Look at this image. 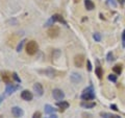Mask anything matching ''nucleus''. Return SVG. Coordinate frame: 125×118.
<instances>
[{"mask_svg":"<svg viewBox=\"0 0 125 118\" xmlns=\"http://www.w3.org/2000/svg\"><path fill=\"white\" fill-rule=\"evenodd\" d=\"M55 22H60V23H62V24H64V25H66V26H68L67 22H66V21L64 20V18H62L61 15H58V14L53 15L52 17L50 18L49 20L45 23V26H52V25H54V23H55Z\"/></svg>","mask_w":125,"mask_h":118,"instance_id":"f257e3e1","label":"nucleus"},{"mask_svg":"<svg viewBox=\"0 0 125 118\" xmlns=\"http://www.w3.org/2000/svg\"><path fill=\"white\" fill-rule=\"evenodd\" d=\"M80 98L83 100H85V101H89V100L95 98V94H94V90H93L92 86H90V87H88L87 89L83 90V94H81Z\"/></svg>","mask_w":125,"mask_h":118,"instance_id":"f03ea898","label":"nucleus"},{"mask_svg":"<svg viewBox=\"0 0 125 118\" xmlns=\"http://www.w3.org/2000/svg\"><path fill=\"white\" fill-rule=\"evenodd\" d=\"M38 49H39V46H38L36 41L27 42V44L25 46V50H26V52L28 53L29 56H33V54L38 51Z\"/></svg>","mask_w":125,"mask_h":118,"instance_id":"7ed1b4c3","label":"nucleus"},{"mask_svg":"<svg viewBox=\"0 0 125 118\" xmlns=\"http://www.w3.org/2000/svg\"><path fill=\"white\" fill-rule=\"evenodd\" d=\"M20 88L19 85H14V84H6V88H5V94L6 95H10L11 93H14L15 91Z\"/></svg>","mask_w":125,"mask_h":118,"instance_id":"20e7f679","label":"nucleus"},{"mask_svg":"<svg viewBox=\"0 0 125 118\" xmlns=\"http://www.w3.org/2000/svg\"><path fill=\"white\" fill-rule=\"evenodd\" d=\"M84 63V56L83 54H77V56L74 58V64H75L76 67L78 68H81L83 66Z\"/></svg>","mask_w":125,"mask_h":118,"instance_id":"39448f33","label":"nucleus"},{"mask_svg":"<svg viewBox=\"0 0 125 118\" xmlns=\"http://www.w3.org/2000/svg\"><path fill=\"white\" fill-rule=\"evenodd\" d=\"M52 96L54 97L55 100H62L65 97V93L61 89H54L52 91Z\"/></svg>","mask_w":125,"mask_h":118,"instance_id":"423d86ee","label":"nucleus"},{"mask_svg":"<svg viewBox=\"0 0 125 118\" xmlns=\"http://www.w3.org/2000/svg\"><path fill=\"white\" fill-rule=\"evenodd\" d=\"M33 91L36 92L38 96H42L43 94H44V89H43V86L40 83H36V84L33 85Z\"/></svg>","mask_w":125,"mask_h":118,"instance_id":"0eeeda50","label":"nucleus"},{"mask_svg":"<svg viewBox=\"0 0 125 118\" xmlns=\"http://www.w3.org/2000/svg\"><path fill=\"white\" fill-rule=\"evenodd\" d=\"M32 93L29 92L28 90H24V91L21 92V98L23 100H26V101H30L31 99H32Z\"/></svg>","mask_w":125,"mask_h":118,"instance_id":"6e6552de","label":"nucleus"},{"mask_svg":"<svg viewBox=\"0 0 125 118\" xmlns=\"http://www.w3.org/2000/svg\"><path fill=\"white\" fill-rule=\"evenodd\" d=\"M11 113H13V116L16 117V118H20L21 116H23V114H24V111L19 108V107H14L11 109Z\"/></svg>","mask_w":125,"mask_h":118,"instance_id":"1a4fd4ad","label":"nucleus"},{"mask_svg":"<svg viewBox=\"0 0 125 118\" xmlns=\"http://www.w3.org/2000/svg\"><path fill=\"white\" fill-rule=\"evenodd\" d=\"M58 34H60V28L56 26L51 27V28L48 30V36L51 37V38H56L58 36Z\"/></svg>","mask_w":125,"mask_h":118,"instance_id":"9d476101","label":"nucleus"},{"mask_svg":"<svg viewBox=\"0 0 125 118\" xmlns=\"http://www.w3.org/2000/svg\"><path fill=\"white\" fill-rule=\"evenodd\" d=\"M39 72L43 73V74H46V75L49 76V77H54V76H55V71H54L52 68H48L46 70H40Z\"/></svg>","mask_w":125,"mask_h":118,"instance_id":"9b49d317","label":"nucleus"},{"mask_svg":"<svg viewBox=\"0 0 125 118\" xmlns=\"http://www.w3.org/2000/svg\"><path fill=\"white\" fill-rule=\"evenodd\" d=\"M81 81H83V77H81L80 74H78L76 72L71 74V82L74 83V84H77V83H79Z\"/></svg>","mask_w":125,"mask_h":118,"instance_id":"f8f14e48","label":"nucleus"},{"mask_svg":"<svg viewBox=\"0 0 125 118\" xmlns=\"http://www.w3.org/2000/svg\"><path fill=\"white\" fill-rule=\"evenodd\" d=\"M84 6L88 11H92L95 9V4H94L92 0H84Z\"/></svg>","mask_w":125,"mask_h":118,"instance_id":"ddd939ff","label":"nucleus"},{"mask_svg":"<svg viewBox=\"0 0 125 118\" xmlns=\"http://www.w3.org/2000/svg\"><path fill=\"white\" fill-rule=\"evenodd\" d=\"M56 106L58 108L61 109V111H65L66 109H68L69 108V103H67V101H60V103H57Z\"/></svg>","mask_w":125,"mask_h":118,"instance_id":"4468645a","label":"nucleus"},{"mask_svg":"<svg viewBox=\"0 0 125 118\" xmlns=\"http://www.w3.org/2000/svg\"><path fill=\"white\" fill-rule=\"evenodd\" d=\"M2 74V78L4 81L5 84H11V76L7 72H1Z\"/></svg>","mask_w":125,"mask_h":118,"instance_id":"2eb2a0df","label":"nucleus"},{"mask_svg":"<svg viewBox=\"0 0 125 118\" xmlns=\"http://www.w3.org/2000/svg\"><path fill=\"white\" fill-rule=\"evenodd\" d=\"M100 115L102 118H121L119 115H114V114H111V113H103L101 112Z\"/></svg>","mask_w":125,"mask_h":118,"instance_id":"dca6fc26","label":"nucleus"},{"mask_svg":"<svg viewBox=\"0 0 125 118\" xmlns=\"http://www.w3.org/2000/svg\"><path fill=\"white\" fill-rule=\"evenodd\" d=\"M95 72H96L97 77H98V78H102V75H103V70H102V68L100 67V65H97Z\"/></svg>","mask_w":125,"mask_h":118,"instance_id":"f3484780","label":"nucleus"},{"mask_svg":"<svg viewBox=\"0 0 125 118\" xmlns=\"http://www.w3.org/2000/svg\"><path fill=\"white\" fill-rule=\"evenodd\" d=\"M56 111V109H54L52 106H50V105H46L45 106V113L46 114H52Z\"/></svg>","mask_w":125,"mask_h":118,"instance_id":"a211bd4d","label":"nucleus"},{"mask_svg":"<svg viewBox=\"0 0 125 118\" xmlns=\"http://www.w3.org/2000/svg\"><path fill=\"white\" fill-rule=\"evenodd\" d=\"M113 71H114L117 75H119V74H121V72H122V66L121 65H116L113 67Z\"/></svg>","mask_w":125,"mask_h":118,"instance_id":"6ab92c4d","label":"nucleus"},{"mask_svg":"<svg viewBox=\"0 0 125 118\" xmlns=\"http://www.w3.org/2000/svg\"><path fill=\"white\" fill-rule=\"evenodd\" d=\"M81 107H83L85 109H91V108H94L96 106L95 103H81Z\"/></svg>","mask_w":125,"mask_h":118,"instance_id":"aec40b11","label":"nucleus"},{"mask_svg":"<svg viewBox=\"0 0 125 118\" xmlns=\"http://www.w3.org/2000/svg\"><path fill=\"white\" fill-rule=\"evenodd\" d=\"M25 42H26V40H22V41L18 44V46H17V51H18V52L21 51V49L23 48V46H24V43H25Z\"/></svg>","mask_w":125,"mask_h":118,"instance_id":"412c9836","label":"nucleus"},{"mask_svg":"<svg viewBox=\"0 0 125 118\" xmlns=\"http://www.w3.org/2000/svg\"><path fill=\"white\" fill-rule=\"evenodd\" d=\"M93 38H94V40H95L96 42H99V41H101V36H100V34H98V33H95L93 35Z\"/></svg>","mask_w":125,"mask_h":118,"instance_id":"4be33fe9","label":"nucleus"},{"mask_svg":"<svg viewBox=\"0 0 125 118\" xmlns=\"http://www.w3.org/2000/svg\"><path fill=\"white\" fill-rule=\"evenodd\" d=\"M106 59H107V62H113L115 60L114 59V54H113V52H108L107 56H106Z\"/></svg>","mask_w":125,"mask_h":118,"instance_id":"5701e85b","label":"nucleus"},{"mask_svg":"<svg viewBox=\"0 0 125 118\" xmlns=\"http://www.w3.org/2000/svg\"><path fill=\"white\" fill-rule=\"evenodd\" d=\"M107 78L111 82H114V83L117 82V75H115V74H109V75L107 76Z\"/></svg>","mask_w":125,"mask_h":118,"instance_id":"b1692460","label":"nucleus"},{"mask_svg":"<svg viewBox=\"0 0 125 118\" xmlns=\"http://www.w3.org/2000/svg\"><path fill=\"white\" fill-rule=\"evenodd\" d=\"M13 78H14V80H15L16 82H17V83H21V80H20V77L18 76V74L16 73V72H14V73H13Z\"/></svg>","mask_w":125,"mask_h":118,"instance_id":"393cba45","label":"nucleus"},{"mask_svg":"<svg viewBox=\"0 0 125 118\" xmlns=\"http://www.w3.org/2000/svg\"><path fill=\"white\" fill-rule=\"evenodd\" d=\"M87 69H88V71H92V64L89 60L87 61Z\"/></svg>","mask_w":125,"mask_h":118,"instance_id":"a878e982","label":"nucleus"},{"mask_svg":"<svg viewBox=\"0 0 125 118\" xmlns=\"http://www.w3.org/2000/svg\"><path fill=\"white\" fill-rule=\"evenodd\" d=\"M42 117V114H41V112H36L32 115V118H41Z\"/></svg>","mask_w":125,"mask_h":118,"instance_id":"bb28decb","label":"nucleus"},{"mask_svg":"<svg viewBox=\"0 0 125 118\" xmlns=\"http://www.w3.org/2000/svg\"><path fill=\"white\" fill-rule=\"evenodd\" d=\"M111 108H112L113 110H115V111H118V108H117V106H116V105H112V106H111Z\"/></svg>","mask_w":125,"mask_h":118,"instance_id":"cd10ccee","label":"nucleus"},{"mask_svg":"<svg viewBox=\"0 0 125 118\" xmlns=\"http://www.w3.org/2000/svg\"><path fill=\"white\" fill-rule=\"evenodd\" d=\"M122 41L125 43V29L123 30V34H122Z\"/></svg>","mask_w":125,"mask_h":118,"instance_id":"c85d7f7f","label":"nucleus"},{"mask_svg":"<svg viewBox=\"0 0 125 118\" xmlns=\"http://www.w3.org/2000/svg\"><path fill=\"white\" fill-rule=\"evenodd\" d=\"M117 1H118V2L120 3V4H121V5H123V4H124V3H125V0H117Z\"/></svg>","mask_w":125,"mask_h":118,"instance_id":"c756f323","label":"nucleus"},{"mask_svg":"<svg viewBox=\"0 0 125 118\" xmlns=\"http://www.w3.org/2000/svg\"><path fill=\"white\" fill-rule=\"evenodd\" d=\"M50 118H57V116L56 115H51V116H50Z\"/></svg>","mask_w":125,"mask_h":118,"instance_id":"7c9ffc66","label":"nucleus"},{"mask_svg":"<svg viewBox=\"0 0 125 118\" xmlns=\"http://www.w3.org/2000/svg\"><path fill=\"white\" fill-rule=\"evenodd\" d=\"M2 99H3V96H0V104H1V101H2Z\"/></svg>","mask_w":125,"mask_h":118,"instance_id":"2f4dec72","label":"nucleus"},{"mask_svg":"<svg viewBox=\"0 0 125 118\" xmlns=\"http://www.w3.org/2000/svg\"><path fill=\"white\" fill-rule=\"evenodd\" d=\"M74 1H75V2H78V0H74Z\"/></svg>","mask_w":125,"mask_h":118,"instance_id":"473e14b6","label":"nucleus"}]
</instances>
